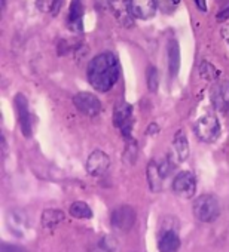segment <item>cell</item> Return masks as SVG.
I'll return each instance as SVG.
<instances>
[{"mask_svg": "<svg viewBox=\"0 0 229 252\" xmlns=\"http://www.w3.org/2000/svg\"><path fill=\"white\" fill-rule=\"evenodd\" d=\"M158 0H131V14L137 20H149L155 15Z\"/></svg>", "mask_w": 229, "mask_h": 252, "instance_id": "obj_13", "label": "cell"}, {"mask_svg": "<svg viewBox=\"0 0 229 252\" xmlns=\"http://www.w3.org/2000/svg\"><path fill=\"white\" fill-rule=\"evenodd\" d=\"M2 252H24V249L18 248V246H11L8 243L2 245Z\"/></svg>", "mask_w": 229, "mask_h": 252, "instance_id": "obj_29", "label": "cell"}, {"mask_svg": "<svg viewBox=\"0 0 229 252\" xmlns=\"http://www.w3.org/2000/svg\"><path fill=\"white\" fill-rule=\"evenodd\" d=\"M109 165H110L109 156L101 150H95L89 155L86 160V171L92 177H100L107 171Z\"/></svg>", "mask_w": 229, "mask_h": 252, "instance_id": "obj_12", "label": "cell"}, {"mask_svg": "<svg viewBox=\"0 0 229 252\" xmlns=\"http://www.w3.org/2000/svg\"><path fill=\"white\" fill-rule=\"evenodd\" d=\"M5 6H6V0H2V8L5 9Z\"/></svg>", "mask_w": 229, "mask_h": 252, "instance_id": "obj_34", "label": "cell"}, {"mask_svg": "<svg viewBox=\"0 0 229 252\" xmlns=\"http://www.w3.org/2000/svg\"><path fill=\"white\" fill-rule=\"evenodd\" d=\"M121 246L114 236H104L101 237L91 249V252H119Z\"/></svg>", "mask_w": 229, "mask_h": 252, "instance_id": "obj_18", "label": "cell"}, {"mask_svg": "<svg viewBox=\"0 0 229 252\" xmlns=\"http://www.w3.org/2000/svg\"><path fill=\"white\" fill-rule=\"evenodd\" d=\"M6 224L17 237H24L29 228L27 214L21 209H11L6 215Z\"/></svg>", "mask_w": 229, "mask_h": 252, "instance_id": "obj_10", "label": "cell"}, {"mask_svg": "<svg viewBox=\"0 0 229 252\" xmlns=\"http://www.w3.org/2000/svg\"><path fill=\"white\" fill-rule=\"evenodd\" d=\"M158 249L159 252H177L180 249V237L176 231L167 230L159 236L158 240Z\"/></svg>", "mask_w": 229, "mask_h": 252, "instance_id": "obj_15", "label": "cell"}, {"mask_svg": "<svg viewBox=\"0 0 229 252\" xmlns=\"http://www.w3.org/2000/svg\"><path fill=\"white\" fill-rule=\"evenodd\" d=\"M112 225L118 231H128L136 221V212L131 206H119L112 212Z\"/></svg>", "mask_w": 229, "mask_h": 252, "instance_id": "obj_7", "label": "cell"}, {"mask_svg": "<svg viewBox=\"0 0 229 252\" xmlns=\"http://www.w3.org/2000/svg\"><path fill=\"white\" fill-rule=\"evenodd\" d=\"M69 212H70L72 217H75V218H82V220L91 218V217H92V211H91V208H89L85 202H75V203H72Z\"/></svg>", "mask_w": 229, "mask_h": 252, "instance_id": "obj_21", "label": "cell"}, {"mask_svg": "<svg viewBox=\"0 0 229 252\" xmlns=\"http://www.w3.org/2000/svg\"><path fill=\"white\" fill-rule=\"evenodd\" d=\"M161 2L164 3L162 9H165V5H167V11H173L176 6H179L180 0H161Z\"/></svg>", "mask_w": 229, "mask_h": 252, "instance_id": "obj_28", "label": "cell"}, {"mask_svg": "<svg viewBox=\"0 0 229 252\" xmlns=\"http://www.w3.org/2000/svg\"><path fill=\"white\" fill-rule=\"evenodd\" d=\"M162 180H164V177L161 175L159 165H156L155 162H151L148 165V181H149L151 190L155 191V193L161 191V189H162Z\"/></svg>", "mask_w": 229, "mask_h": 252, "instance_id": "obj_19", "label": "cell"}, {"mask_svg": "<svg viewBox=\"0 0 229 252\" xmlns=\"http://www.w3.org/2000/svg\"><path fill=\"white\" fill-rule=\"evenodd\" d=\"M173 147H174L176 160L177 162H185L188 159V156H189V143H188L186 134L183 131H179L174 135Z\"/></svg>", "mask_w": 229, "mask_h": 252, "instance_id": "obj_16", "label": "cell"}, {"mask_svg": "<svg viewBox=\"0 0 229 252\" xmlns=\"http://www.w3.org/2000/svg\"><path fill=\"white\" fill-rule=\"evenodd\" d=\"M148 88L151 92H156L158 91V83H159V76H158V70L155 67H149L148 68Z\"/></svg>", "mask_w": 229, "mask_h": 252, "instance_id": "obj_23", "label": "cell"}, {"mask_svg": "<svg viewBox=\"0 0 229 252\" xmlns=\"http://www.w3.org/2000/svg\"><path fill=\"white\" fill-rule=\"evenodd\" d=\"M196 8L201 11V12H207V3H205V0H193Z\"/></svg>", "mask_w": 229, "mask_h": 252, "instance_id": "obj_31", "label": "cell"}, {"mask_svg": "<svg viewBox=\"0 0 229 252\" xmlns=\"http://www.w3.org/2000/svg\"><path fill=\"white\" fill-rule=\"evenodd\" d=\"M136 156H137V146L136 143L131 140H128V144H127V150H125V160L128 163H134L136 160Z\"/></svg>", "mask_w": 229, "mask_h": 252, "instance_id": "obj_24", "label": "cell"}, {"mask_svg": "<svg viewBox=\"0 0 229 252\" xmlns=\"http://www.w3.org/2000/svg\"><path fill=\"white\" fill-rule=\"evenodd\" d=\"M195 134L202 143H214L220 135V123L217 117L213 114H205L199 117L195 123Z\"/></svg>", "mask_w": 229, "mask_h": 252, "instance_id": "obj_3", "label": "cell"}, {"mask_svg": "<svg viewBox=\"0 0 229 252\" xmlns=\"http://www.w3.org/2000/svg\"><path fill=\"white\" fill-rule=\"evenodd\" d=\"M159 171H161V175H162L164 178L170 177V174L174 171V163H173L171 158H167V159L162 160V163L159 165Z\"/></svg>", "mask_w": 229, "mask_h": 252, "instance_id": "obj_25", "label": "cell"}, {"mask_svg": "<svg viewBox=\"0 0 229 252\" xmlns=\"http://www.w3.org/2000/svg\"><path fill=\"white\" fill-rule=\"evenodd\" d=\"M15 107H17V114H18V122L21 126V132L26 138L32 137L33 132V117L29 111V102L23 94H18L15 96Z\"/></svg>", "mask_w": 229, "mask_h": 252, "instance_id": "obj_8", "label": "cell"}, {"mask_svg": "<svg viewBox=\"0 0 229 252\" xmlns=\"http://www.w3.org/2000/svg\"><path fill=\"white\" fill-rule=\"evenodd\" d=\"M107 3L116 18L124 27L133 26V14H131V0H107Z\"/></svg>", "mask_w": 229, "mask_h": 252, "instance_id": "obj_11", "label": "cell"}, {"mask_svg": "<svg viewBox=\"0 0 229 252\" xmlns=\"http://www.w3.org/2000/svg\"><path fill=\"white\" fill-rule=\"evenodd\" d=\"M51 5H52V0H36V6H38L42 12L51 11Z\"/></svg>", "mask_w": 229, "mask_h": 252, "instance_id": "obj_26", "label": "cell"}, {"mask_svg": "<svg viewBox=\"0 0 229 252\" xmlns=\"http://www.w3.org/2000/svg\"><path fill=\"white\" fill-rule=\"evenodd\" d=\"M229 18V5L217 14V21H226Z\"/></svg>", "mask_w": 229, "mask_h": 252, "instance_id": "obj_30", "label": "cell"}, {"mask_svg": "<svg viewBox=\"0 0 229 252\" xmlns=\"http://www.w3.org/2000/svg\"><path fill=\"white\" fill-rule=\"evenodd\" d=\"M220 33H222V36H223V39H225L226 42H229V24H226V26H223V29L220 30Z\"/></svg>", "mask_w": 229, "mask_h": 252, "instance_id": "obj_32", "label": "cell"}, {"mask_svg": "<svg viewBox=\"0 0 229 252\" xmlns=\"http://www.w3.org/2000/svg\"><path fill=\"white\" fill-rule=\"evenodd\" d=\"M113 123L121 131L125 140H131L133 129V107L125 101H118L113 110Z\"/></svg>", "mask_w": 229, "mask_h": 252, "instance_id": "obj_4", "label": "cell"}, {"mask_svg": "<svg viewBox=\"0 0 229 252\" xmlns=\"http://www.w3.org/2000/svg\"><path fill=\"white\" fill-rule=\"evenodd\" d=\"M210 101L217 111L229 108V82H216L210 89Z\"/></svg>", "mask_w": 229, "mask_h": 252, "instance_id": "obj_9", "label": "cell"}, {"mask_svg": "<svg viewBox=\"0 0 229 252\" xmlns=\"http://www.w3.org/2000/svg\"><path fill=\"white\" fill-rule=\"evenodd\" d=\"M89 85L98 92H109L121 76V65L116 55L112 52H103L92 58L86 70Z\"/></svg>", "mask_w": 229, "mask_h": 252, "instance_id": "obj_1", "label": "cell"}, {"mask_svg": "<svg viewBox=\"0 0 229 252\" xmlns=\"http://www.w3.org/2000/svg\"><path fill=\"white\" fill-rule=\"evenodd\" d=\"M69 27L70 30L80 33L83 30V6L82 0H72L69 9Z\"/></svg>", "mask_w": 229, "mask_h": 252, "instance_id": "obj_14", "label": "cell"}, {"mask_svg": "<svg viewBox=\"0 0 229 252\" xmlns=\"http://www.w3.org/2000/svg\"><path fill=\"white\" fill-rule=\"evenodd\" d=\"M193 214L202 222L214 221L220 214V206L217 199L211 194H202L196 197V200L193 202Z\"/></svg>", "mask_w": 229, "mask_h": 252, "instance_id": "obj_2", "label": "cell"}, {"mask_svg": "<svg viewBox=\"0 0 229 252\" xmlns=\"http://www.w3.org/2000/svg\"><path fill=\"white\" fill-rule=\"evenodd\" d=\"M199 76L202 79H205V80L213 82V80H216L219 77V70L213 64H210L207 61H202L199 64Z\"/></svg>", "mask_w": 229, "mask_h": 252, "instance_id": "obj_22", "label": "cell"}, {"mask_svg": "<svg viewBox=\"0 0 229 252\" xmlns=\"http://www.w3.org/2000/svg\"><path fill=\"white\" fill-rule=\"evenodd\" d=\"M73 104L79 113H82L88 117H95L101 111V101L91 92L76 94L73 96Z\"/></svg>", "mask_w": 229, "mask_h": 252, "instance_id": "obj_5", "label": "cell"}, {"mask_svg": "<svg viewBox=\"0 0 229 252\" xmlns=\"http://www.w3.org/2000/svg\"><path fill=\"white\" fill-rule=\"evenodd\" d=\"M63 3H64V0H52V5H51V11L49 12L52 15H58V12L63 8Z\"/></svg>", "mask_w": 229, "mask_h": 252, "instance_id": "obj_27", "label": "cell"}, {"mask_svg": "<svg viewBox=\"0 0 229 252\" xmlns=\"http://www.w3.org/2000/svg\"><path fill=\"white\" fill-rule=\"evenodd\" d=\"M168 68L171 76H176L180 68V46L174 39L168 42Z\"/></svg>", "mask_w": 229, "mask_h": 252, "instance_id": "obj_17", "label": "cell"}, {"mask_svg": "<svg viewBox=\"0 0 229 252\" xmlns=\"http://www.w3.org/2000/svg\"><path fill=\"white\" fill-rule=\"evenodd\" d=\"M64 220V214L58 209H45L42 214V225L45 228H54Z\"/></svg>", "mask_w": 229, "mask_h": 252, "instance_id": "obj_20", "label": "cell"}, {"mask_svg": "<svg viewBox=\"0 0 229 252\" xmlns=\"http://www.w3.org/2000/svg\"><path fill=\"white\" fill-rule=\"evenodd\" d=\"M158 131H159V128H158V125L152 123V125L149 126V129H148V134H149V135H153V134H156Z\"/></svg>", "mask_w": 229, "mask_h": 252, "instance_id": "obj_33", "label": "cell"}, {"mask_svg": "<svg viewBox=\"0 0 229 252\" xmlns=\"http://www.w3.org/2000/svg\"><path fill=\"white\" fill-rule=\"evenodd\" d=\"M173 191L183 197V199H191L195 191H196V180L195 175L189 171H182L176 175L173 181Z\"/></svg>", "mask_w": 229, "mask_h": 252, "instance_id": "obj_6", "label": "cell"}]
</instances>
